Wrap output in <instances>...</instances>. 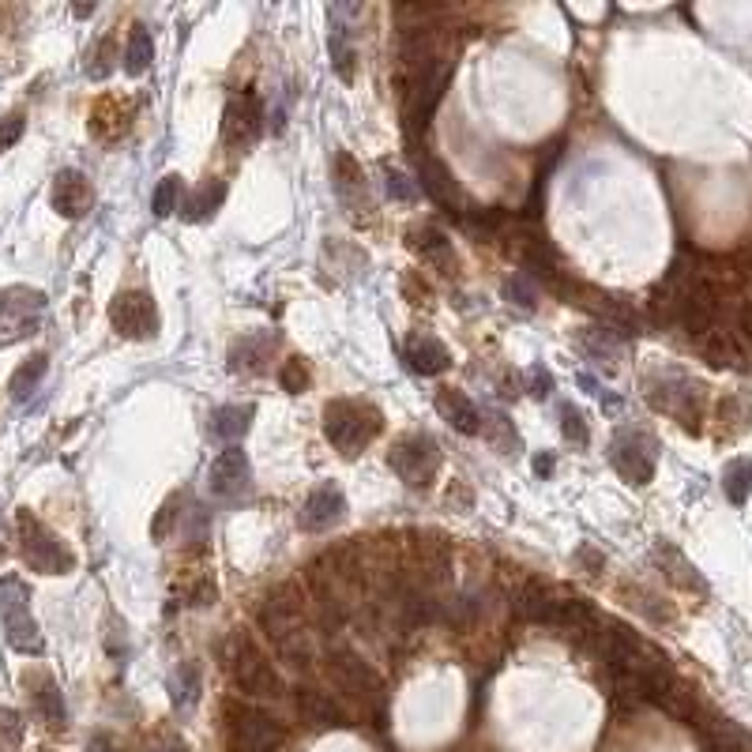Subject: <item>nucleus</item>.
Segmentation results:
<instances>
[{"mask_svg": "<svg viewBox=\"0 0 752 752\" xmlns=\"http://www.w3.org/2000/svg\"><path fill=\"white\" fill-rule=\"evenodd\" d=\"M19 542H23V561L42 576H64L76 564L68 546L31 512H19Z\"/></svg>", "mask_w": 752, "mask_h": 752, "instance_id": "obj_5", "label": "nucleus"}, {"mask_svg": "<svg viewBox=\"0 0 752 752\" xmlns=\"http://www.w3.org/2000/svg\"><path fill=\"white\" fill-rule=\"evenodd\" d=\"M346 512V497L339 486H316L309 497H305V504H301V531L309 534H320L328 531V527H335L339 519H343Z\"/></svg>", "mask_w": 752, "mask_h": 752, "instance_id": "obj_16", "label": "nucleus"}, {"mask_svg": "<svg viewBox=\"0 0 752 752\" xmlns=\"http://www.w3.org/2000/svg\"><path fill=\"white\" fill-rule=\"evenodd\" d=\"M418 177H422L425 196H429L433 204H440L444 211H452V215H463V219H467V204H463L459 181L448 173V166H444L440 158L418 155Z\"/></svg>", "mask_w": 752, "mask_h": 752, "instance_id": "obj_14", "label": "nucleus"}, {"mask_svg": "<svg viewBox=\"0 0 752 752\" xmlns=\"http://www.w3.org/2000/svg\"><path fill=\"white\" fill-rule=\"evenodd\" d=\"M388 463L399 474V482H407L410 489H425L440 470V444L429 433H410V437L395 440Z\"/></svg>", "mask_w": 752, "mask_h": 752, "instance_id": "obj_8", "label": "nucleus"}, {"mask_svg": "<svg viewBox=\"0 0 752 752\" xmlns=\"http://www.w3.org/2000/svg\"><path fill=\"white\" fill-rule=\"evenodd\" d=\"M23 128H27L23 113H12V117H4V121H0V151H8V147H12V143L23 136Z\"/></svg>", "mask_w": 752, "mask_h": 752, "instance_id": "obj_38", "label": "nucleus"}, {"mask_svg": "<svg viewBox=\"0 0 752 752\" xmlns=\"http://www.w3.org/2000/svg\"><path fill=\"white\" fill-rule=\"evenodd\" d=\"M437 410H440V418L452 425V429H459V433H467V437L482 433V410L474 407L463 392H455V388L437 392Z\"/></svg>", "mask_w": 752, "mask_h": 752, "instance_id": "obj_21", "label": "nucleus"}, {"mask_svg": "<svg viewBox=\"0 0 752 752\" xmlns=\"http://www.w3.org/2000/svg\"><path fill=\"white\" fill-rule=\"evenodd\" d=\"M23 734H27L23 715L12 711V707H0V749L16 752L19 745H23Z\"/></svg>", "mask_w": 752, "mask_h": 752, "instance_id": "obj_32", "label": "nucleus"}, {"mask_svg": "<svg viewBox=\"0 0 752 752\" xmlns=\"http://www.w3.org/2000/svg\"><path fill=\"white\" fill-rule=\"evenodd\" d=\"M403 361H407L414 373L440 376L448 365H452V354H448V346L440 343L437 335H425V331H418V335H410L407 343H403Z\"/></svg>", "mask_w": 752, "mask_h": 752, "instance_id": "obj_18", "label": "nucleus"}, {"mask_svg": "<svg viewBox=\"0 0 752 752\" xmlns=\"http://www.w3.org/2000/svg\"><path fill=\"white\" fill-rule=\"evenodd\" d=\"M110 320L125 339H151L158 331V309L147 290L117 294L110 305Z\"/></svg>", "mask_w": 752, "mask_h": 752, "instance_id": "obj_12", "label": "nucleus"}, {"mask_svg": "<svg viewBox=\"0 0 752 752\" xmlns=\"http://www.w3.org/2000/svg\"><path fill=\"white\" fill-rule=\"evenodd\" d=\"M294 707H298L301 722H305V726H313V730H339V726H346V711L331 700L328 692L301 689L298 700H294Z\"/></svg>", "mask_w": 752, "mask_h": 752, "instance_id": "obj_20", "label": "nucleus"}, {"mask_svg": "<svg viewBox=\"0 0 752 752\" xmlns=\"http://www.w3.org/2000/svg\"><path fill=\"white\" fill-rule=\"evenodd\" d=\"M87 752H121V745L113 741L110 734H98V737H91V745H87Z\"/></svg>", "mask_w": 752, "mask_h": 752, "instance_id": "obj_42", "label": "nucleus"}, {"mask_svg": "<svg viewBox=\"0 0 752 752\" xmlns=\"http://www.w3.org/2000/svg\"><path fill=\"white\" fill-rule=\"evenodd\" d=\"M557 602L561 598L549 591L546 583H538V580H527L523 587L516 591V617L519 621H527V625H553V613H557Z\"/></svg>", "mask_w": 752, "mask_h": 752, "instance_id": "obj_19", "label": "nucleus"}, {"mask_svg": "<svg viewBox=\"0 0 752 752\" xmlns=\"http://www.w3.org/2000/svg\"><path fill=\"white\" fill-rule=\"evenodd\" d=\"M610 463L613 470L632 482V486H647L655 478V463H658V440L643 429H617L610 440Z\"/></svg>", "mask_w": 752, "mask_h": 752, "instance_id": "obj_7", "label": "nucleus"}, {"mask_svg": "<svg viewBox=\"0 0 752 752\" xmlns=\"http://www.w3.org/2000/svg\"><path fill=\"white\" fill-rule=\"evenodd\" d=\"M46 313V294L31 286H8L0 294V346H12L38 331V320Z\"/></svg>", "mask_w": 752, "mask_h": 752, "instance_id": "obj_9", "label": "nucleus"}, {"mask_svg": "<svg viewBox=\"0 0 752 752\" xmlns=\"http://www.w3.org/2000/svg\"><path fill=\"white\" fill-rule=\"evenodd\" d=\"M226 737L234 752H279L282 749V726L267 711L252 704L226 707Z\"/></svg>", "mask_w": 752, "mask_h": 752, "instance_id": "obj_6", "label": "nucleus"}, {"mask_svg": "<svg viewBox=\"0 0 752 752\" xmlns=\"http://www.w3.org/2000/svg\"><path fill=\"white\" fill-rule=\"evenodd\" d=\"M181 192H185L181 177H177V173H166V177L158 181L155 196H151V211H155V219H166V215H173V211H177V204H181Z\"/></svg>", "mask_w": 752, "mask_h": 752, "instance_id": "obj_31", "label": "nucleus"}, {"mask_svg": "<svg viewBox=\"0 0 752 752\" xmlns=\"http://www.w3.org/2000/svg\"><path fill=\"white\" fill-rule=\"evenodd\" d=\"M647 388H651L647 395H651V403H655L658 410H666V414L681 418L689 429H696V418L704 414V388H700L696 380H689V376H681V373H670V376H655Z\"/></svg>", "mask_w": 752, "mask_h": 752, "instance_id": "obj_10", "label": "nucleus"}, {"mask_svg": "<svg viewBox=\"0 0 752 752\" xmlns=\"http://www.w3.org/2000/svg\"><path fill=\"white\" fill-rule=\"evenodd\" d=\"M384 433V414L361 399H331L324 407V437L343 455H358L369 440Z\"/></svg>", "mask_w": 752, "mask_h": 752, "instance_id": "obj_2", "label": "nucleus"}, {"mask_svg": "<svg viewBox=\"0 0 752 752\" xmlns=\"http://www.w3.org/2000/svg\"><path fill=\"white\" fill-rule=\"evenodd\" d=\"M410 249L422 256L425 264H437V267H452V241L440 234L437 226H414L407 234Z\"/></svg>", "mask_w": 752, "mask_h": 752, "instance_id": "obj_23", "label": "nucleus"}, {"mask_svg": "<svg viewBox=\"0 0 752 752\" xmlns=\"http://www.w3.org/2000/svg\"><path fill=\"white\" fill-rule=\"evenodd\" d=\"M151 61H155V42H151V31H147L143 23H136V27L128 31L125 72H128V76H143V72L151 68Z\"/></svg>", "mask_w": 752, "mask_h": 752, "instance_id": "obj_27", "label": "nucleus"}, {"mask_svg": "<svg viewBox=\"0 0 752 752\" xmlns=\"http://www.w3.org/2000/svg\"><path fill=\"white\" fill-rule=\"evenodd\" d=\"M94 204V188L91 181L79 170H61L53 181V207L64 219H83Z\"/></svg>", "mask_w": 752, "mask_h": 752, "instance_id": "obj_17", "label": "nucleus"}, {"mask_svg": "<svg viewBox=\"0 0 752 752\" xmlns=\"http://www.w3.org/2000/svg\"><path fill=\"white\" fill-rule=\"evenodd\" d=\"M252 486V467H249V455L241 448H226L219 452V459L211 463V489L226 497V501H237L245 497Z\"/></svg>", "mask_w": 752, "mask_h": 752, "instance_id": "obj_15", "label": "nucleus"}, {"mask_svg": "<svg viewBox=\"0 0 752 752\" xmlns=\"http://www.w3.org/2000/svg\"><path fill=\"white\" fill-rule=\"evenodd\" d=\"M271 350H275V339L271 335H249V339H237L234 350H230V369L234 373H260L267 361H271Z\"/></svg>", "mask_w": 752, "mask_h": 752, "instance_id": "obj_22", "label": "nucleus"}, {"mask_svg": "<svg viewBox=\"0 0 752 752\" xmlns=\"http://www.w3.org/2000/svg\"><path fill=\"white\" fill-rule=\"evenodd\" d=\"M331 677L339 681V689H346L350 696H358L365 704H384V681L376 674L373 666L358 658L354 651H331Z\"/></svg>", "mask_w": 752, "mask_h": 752, "instance_id": "obj_11", "label": "nucleus"}, {"mask_svg": "<svg viewBox=\"0 0 752 752\" xmlns=\"http://www.w3.org/2000/svg\"><path fill=\"white\" fill-rule=\"evenodd\" d=\"M504 298L512 301V305L534 309V290H531V282H527V275H516V279H508V286H504Z\"/></svg>", "mask_w": 752, "mask_h": 752, "instance_id": "obj_36", "label": "nucleus"}, {"mask_svg": "<svg viewBox=\"0 0 752 752\" xmlns=\"http://www.w3.org/2000/svg\"><path fill=\"white\" fill-rule=\"evenodd\" d=\"M252 418H256V407H245V403H234V407H219L211 414V437L219 440H241L249 433Z\"/></svg>", "mask_w": 752, "mask_h": 752, "instance_id": "obj_24", "label": "nucleus"}, {"mask_svg": "<svg viewBox=\"0 0 752 752\" xmlns=\"http://www.w3.org/2000/svg\"><path fill=\"white\" fill-rule=\"evenodd\" d=\"M177 501H181V497H170V501L162 504V512L155 516V527H151V534H155V538H166V534H170L173 519H177Z\"/></svg>", "mask_w": 752, "mask_h": 752, "instance_id": "obj_39", "label": "nucleus"}, {"mask_svg": "<svg viewBox=\"0 0 752 752\" xmlns=\"http://www.w3.org/2000/svg\"><path fill=\"white\" fill-rule=\"evenodd\" d=\"M561 433L568 444H587V422H583L580 410L568 407V403L561 407Z\"/></svg>", "mask_w": 752, "mask_h": 752, "instance_id": "obj_34", "label": "nucleus"}, {"mask_svg": "<svg viewBox=\"0 0 752 752\" xmlns=\"http://www.w3.org/2000/svg\"><path fill=\"white\" fill-rule=\"evenodd\" d=\"M331 57H335V68L343 72V79L354 76V49L346 46V31L339 27V34L331 38Z\"/></svg>", "mask_w": 752, "mask_h": 752, "instance_id": "obj_35", "label": "nucleus"}, {"mask_svg": "<svg viewBox=\"0 0 752 752\" xmlns=\"http://www.w3.org/2000/svg\"><path fill=\"white\" fill-rule=\"evenodd\" d=\"M737 335H741V346L752 350V309H741V316H737Z\"/></svg>", "mask_w": 752, "mask_h": 752, "instance_id": "obj_41", "label": "nucleus"}, {"mask_svg": "<svg viewBox=\"0 0 752 752\" xmlns=\"http://www.w3.org/2000/svg\"><path fill=\"white\" fill-rule=\"evenodd\" d=\"M31 700H34V711L42 715V722L46 726H64V696H61V689H57V681L53 677H38V685H34V692H31Z\"/></svg>", "mask_w": 752, "mask_h": 752, "instance_id": "obj_25", "label": "nucleus"}, {"mask_svg": "<svg viewBox=\"0 0 752 752\" xmlns=\"http://www.w3.org/2000/svg\"><path fill=\"white\" fill-rule=\"evenodd\" d=\"M279 384L290 395H301L309 388V361L305 358H286L279 369Z\"/></svg>", "mask_w": 752, "mask_h": 752, "instance_id": "obj_33", "label": "nucleus"}, {"mask_svg": "<svg viewBox=\"0 0 752 752\" xmlns=\"http://www.w3.org/2000/svg\"><path fill=\"white\" fill-rule=\"evenodd\" d=\"M260 102L252 94H234L222 110V143L226 147H249L256 136H260Z\"/></svg>", "mask_w": 752, "mask_h": 752, "instance_id": "obj_13", "label": "nucleus"}, {"mask_svg": "<svg viewBox=\"0 0 752 752\" xmlns=\"http://www.w3.org/2000/svg\"><path fill=\"white\" fill-rule=\"evenodd\" d=\"M0 621H4V636L19 655H42L46 651L42 632L31 617V591L19 576L0 580Z\"/></svg>", "mask_w": 752, "mask_h": 752, "instance_id": "obj_3", "label": "nucleus"}, {"mask_svg": "<svg viewBox=\"0 0 752 752\" xmlns=\"http://www.w3.org/2000/svg\"><path fill=\"white\" fill-rule=\"evenodd\" d=\"M489 440H493L497 448H504V452H512V448H516L512 422H508V418H489Z\"/></svg>", "mask_w": 752, "mask_h": 752, "instance_id": "obj_37", "label": "nucleus"}, {"mask_svg": "<svg viewBox=\"0 0 752 752\" xmlns=\"http://www.w3.org/2000/svg\"><path fill=\"white\" fill-rule=\"evenodd\" d=\"M46 369H49L46 354H34V358L23 361L16 373H12V380H8V392H12V399H16V403H27V399H31V392L38 388V380L46 376Z\"/></svg>", "mask_w": 752, "mask_h": 752, "instance_id": "obj_29", "label": "nucleus"}, {"mask_svg": "<svg viewBox=\"0 0 752 752\" xmlns=\"http://www.w3.org/2000/svg\"><path fill=\"white\" fill-rule=\"evenodd\" d=\"M222 200H226V185H222V181H207L200 192L185 196L181 215H185V219H192V222H204V219H211V215L219 211Z\"/></svg>", "mask_w": 752, "mask_h": 752, "instance_id": "obj_28", "label": "nucleus"}, {"mask_svg": "<svg viewBox=\"0 0 752 752\" xmlns=\"http://www.w3.org/2000/svg\"><path fill=\"white\" fill-rule=\"evenodd\" d=\"M260 628L275 640L279 658L290 670H305L313 662V643L305 632V602H301L298 587H279L264 598L260 606Z\"/></svg>", "mask_w": 752, "mask_h": 752, "instance_id": "obj_1", "label": "nucleus"}, {"mask_svg": "<svg viewBox=\"0 0 752 752\" xmlns=\"http://www.w3.org/2000/svg\"><path fill=\"white\" fill-rule=\"evenodd\" d=\"M722 489L734 504H745L752 493V459H734L722 474Z\"/></svg>", "mask_w": 752, "mask_h": 752, "instance_id": "obj_30", "label": "nucleus"}, {"mask_svg": "<svg viewBox=\"0 0 752 752\" xmlns=\"http://www.w3.org/2000/svg\"><path fill=\"white\" fill-rule=\"evenodd\" d=\"M534 470H538V474H549V470H553V455H538V459H534Z\"/></svg>", "mask_w": 752, "mask_h": 752, "instance_id": "obj_43", "label": "nucleus"}, {"mask_svg": "<svg viewBox=\"0 0 752 752\" xmlns=\"http://www.w3.org/2000/svg\"><path fill=\"white\" fill-rule=\"evenodd\" d=\"M335 192H339L350 207H358L361 196H365V177H361V166L346 155V151H339V155H335Z\"/></svg>", "mask_w": 752, "mask_h": 752, "instance_id": "obj_26", "label": "nucleus"}, {"mask_svg": "<svg viewBox=\"0 0 752 752\" xmlns=\"http://www.w3.org/2000/svg\"><path fill=\"white\" fill-rule=\"evenodd\" d=\"M388 192L395 200H414V188L407 185V177H399L395 170H388Z\"/></svg>", "mask_w": 752, "mask_h": 752, "instance_id": "obj_40", "label": "nucleus"}, {"mask_svg": "<svg viewBox=\"0 0 752 752\" xmlns=\"http://www.w3.org/2000/svg\"><path fill=\"white\" fill-rule=\"evenodd\" d=\"M230 674H234V685L245 696H264V700L282 696V677L275 674L271 658L249 636H234V643H230Z\"/></svg>", "mask_w": 752, "mask_h": 752, "instance_id": "obj_4", "label": "nucleus"}, {"mask_svg": "<svg viewBox=\"0 0 752 752\" xmlns=\"http://www.w3.org/2000/svg\"><path fill=\"white\" fill-rule=\"evenodd\" d=\"M0 557H4V534H0Z\"/></svg>", "mask_w": 752, "mask_h": 752, "instance_id": "obj_44", "label": "nucleus"}]
</instances>
